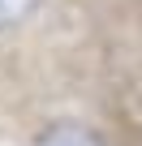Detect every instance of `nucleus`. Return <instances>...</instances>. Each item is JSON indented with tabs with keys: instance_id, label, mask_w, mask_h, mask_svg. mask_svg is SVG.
Returning <instances> with one entry per match:
<instances>
[{
	"instance_id": "nucleus-1",
	"label": "nucleus",
	"mask_w": 142,
	"mask_h": 146,
	"mask_svg": "<svg viewBox=\"0 0 142 146\" xmlns=\"http://www.w3.org/2000/svg\"><path fill=\"white\" fill-rule=\"evenodd\" d=\"M35 146H103V137H99L91 125H78V120H56V125H47V129L35 137Z\"/></svg>"
},
{
	"instance_id": "nucleus-2",
	"label": "nucleus",
	"mask_w": 142,
	"mask_h": 146,
	"mask_svg": "<svg viewBox=\"0 0 142 146\" xmlns=\"http://www.w3.org/2000/svg\"><path fill=\"white\" fill-rule=\"evenodd\" d=\"M39 5L43 0H0V30H13V26L30 22Z\"/></svg>"
}]
</instances>
